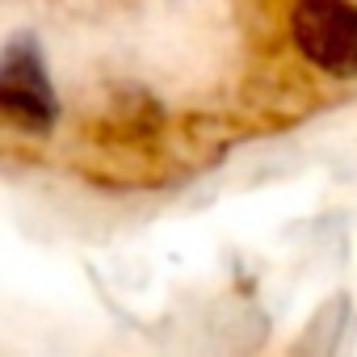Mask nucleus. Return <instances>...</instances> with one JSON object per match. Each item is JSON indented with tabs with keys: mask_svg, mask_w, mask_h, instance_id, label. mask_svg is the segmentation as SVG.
<instances>
[{
	"mask_svg": "<svg viewBox=\"0 0 357 357\" xmlns=\"http://www.w3.org/2000/svg\"><path fill=\"white\" fill-rule=\"evenodd\" d=\"M0 114L22 135H47L59 122V101L51 89V76L43 68L38 43L30 34L13 38L0 63Z\"/></svg>",
	"mask_w": 357,
	"mask_h": 357,
	"instance_id": "2",
	"label": "nucleus"
},
{
	"mask_svg": "<svg viewBox=\"0 0 357 357\" xmlns=\"http://www.w3.org/2000/svg\"><path fill=\"white\" fill-rule=\"evenodd\" d=\"M294 51L332 80H357V5L349 0H294L290 9Z\"/></svg>",
	"mask_w": 357,
	"mask_h": 357,
	"instance_id": "1",
	"label": "nucleus"
}]
</instances>
